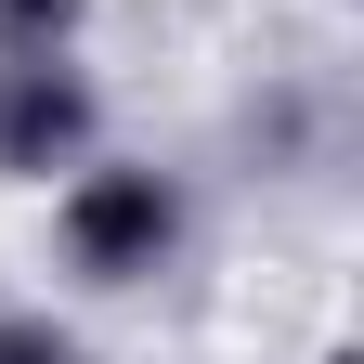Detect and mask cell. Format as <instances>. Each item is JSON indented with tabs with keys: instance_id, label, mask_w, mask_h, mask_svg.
<instances>
[{
	"instance_id": "cell-1",
	"label": "cell",
	"mask_w": 364,
	"mask_h": 364,
	"mask_svg": "<svg viewBox=\"0 0 364 364\" xmlns=\"http://www.w3.org/2000/svg\"><path fill=\"white\" fill-rule=\"evenodd\" d=\"M182 247V182L169 169H78L65 182V260L91 287H144Z\"/></svg>"
},
{
	"instance_id": "cell-2",
	"label": "cell",
	"mask_w": 364,
	"mask_h": 364,
	"mask_svg": "<svg viewBox=\"0 0 364 364\" xmlns=\"http://www.w3.org/2000/svg\"><path fill=\"white\" fill-rule=\"evenodd\" d=\"M91 156V78L65 53H0V182H53Z\"/></svg>"
},
{
	"instance_id": "cell-3",
	"label": "cell",
	"mask_w": 364,
	"mask_h": 364,
	"mask_svg": "<svg viewBox=\"0 0 364 364\" xmlns=\"http://www.w3.org/2000/svg\"><path fill=\"white\" fill-rule=\"evenodd\" d=\"M78 39V0H0V53H65Z\"/></svg>"
},
{
	"instance_id": "cell-4",
	"label": "cell",
	"mask_w": 364,
	"mask_h": 364,
	"mask_svg": "<svg viewBox=\"0 0 364 364\" xmlns=\"http://www.w3.org/2000/svg\"><path fill=\"white\" fill-rule=\"evenodd\" d=\"M0 364H78V338L39 326V312H0Z\"/></svg>"
},
{
	"instance_id": "cell-5",
	"label": "cell",
	"mask_w": 364,
	"mask_h": 364,
	"mask_svg": "<svg viewBox=\"0 0 364 364\" xmlns=\"http://www.w3.org/2000/svg\"><path fill=\"white\" fill-rule=\"evenodd\" d=\"M338 364H351V351H338Z\"/></svg>"
}]
</instances>
